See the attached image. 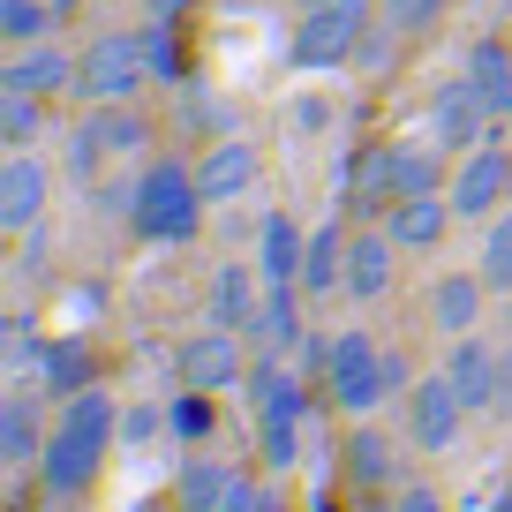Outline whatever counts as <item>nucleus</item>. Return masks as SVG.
<instances>
[{"label": "nucleus", "mask_w": 512, "mask_h": 512, "mask_svg": "<svg viewBox=\"0 0 512 512\" xmlns=\"http://www.w3.org/2000/svg\"><path fill=\"white\" fill-rule=\"evenodd\" d=\"M113 445H121V407H113L106 384L61 400L53 437H46V452H38V490H46L53 505H76V497L98 482V467H106Z\"/></svg>", "instance_id": "1"}, {"label": "nucleus", "mask_w": 512, "mask_h": 512, "mask_svg": "<svg viewBox=\"0 0 512 512\" xmlns=\"http://www.w3.org/2000/svg\"><path fill=\"white\" fill-rule=\"evenodd\" d=\"M204 211H211V196H204V181H196L189 159H151L144 174H136L128 234H136V241H159V249H181V241H196Z\"/></svg>", "instance_id": "2"}, {"label": "nucleus", "mask_w": 512, "mask_h": 512, "mask_svg": "<svg viewBox=\"0 0 512 512\" xmlns=\"http://www.w3.org/2000/svg\"><path fill=\"white\" fill-rule=\"evenodd\" d=\"M249 407H256V437H264V467L272 475H287V467H302V422H309V392H302V369H294V354H264V362L249 369Z\"/></svg>", "instance_id": "3"}, {"label": "nucleus", "mask_w": 512, "mask_h": 512, "mask_svg": "<svg viewBox=\"0 0 512 512\" xmlns=\"http://www.w3.org/2000/svg\"><path fill=\"white\" fill-rule=\"evenodd\" d=\"M377 23V0H309L302 23L287 38V61L302 76H324V68H347L362 53V31Z\"/></svg>", "instance_id": "4"}, {"label": "nucleus", "mask_w": 512, "mask_h": 512, "mask_svg": "<svg viewBox=\"0 0 512 512\" xmlns=\"http://www.w3.org/2000/svg\"><path fill=\"white\" fill-rule=\"evenodd\" d=\"M144 83H151L144 31H98L91 46L76 53V98L83 106H128Z\"/></svg>", "instance_id": "5"}, {"label": "nucleus", "mask_w": 512, "mask_h": 512, "mask_svg": "<svg viewBox=\"0 0 512 512\" xmlns=\"http://www.w3.org/2000/svg\"><path fill=\"white\" fill-rule=\"evenodd\" d=\"M324 400H332L347 422H369V415L384 407V347L362 332V324L332 332V362H324Z\"/></svg>", "instance_id": "6"}, {"label": "nucleus", "mask_w": 512, "mask_h": 512, "mask_svg": "<svg viewBox=\"0 0 512 512\" xmlns=\"http://www.w3.org/2000/svg\"><path fill=\"white\" fill-rule=\"evenodd\" d=\"M452 211H460L467 226H490L497 211L512 204V144H505V121H497V136H482L475 151H460L452 159Z\"/></svg>", "instance_id": "7"}, {"label": "nucleus", "mask_w": 512, "mask_h": 512, "mask_svg": "<svg viewBox=\"0 0 512 512\" xmlns=\"http://www.w3.org/2000/svg\"><path fill=\"white\" fill-rule=\"evenodd\" d=\"M407 445H422L437 460V452H460V430H467V400H460V384L445 377V369H430V377L407 392Z\"/></svg>", "instance_id": "8"}, {"label": "nucleus", "mask_w": 512, "mask_h": 512, "mask_svg": "<svg viewBox=\"0 0 512 512\" xmlns=\"http://www.w3.org/2000/svg\"><path fill=\"white\" fill-rule=\"evenodd\" d=\"M241 347L249 339L226 332V324H204V332H189L174 347V377L196 384V392H234V384H249V362H241Z\"/></svg>", "instance_id": "9"}, {"label": "nucleus", "mask_w": 512, "mask_h": 512, "mask_svg": "<svg viewBox=\"0 0 512 512\" xmlns=\"http://www.w3.org/2000/svg\"><path fill=\"white\" fill-rule=\"evenodd\" d=\"M422 136H430V144H445V151H475L482 136H497V113L482 106L475 76L437 83V98L422 106Z\"/></svg>", "instance_id": "10"}, {"label": "nucleus", "mask_w": 512, "mask_h": 512, "mask_svg": "<svg viewBox=\"0 0 512 512\" xmlns=\"http://www.w3.org/2000/svg\"><path fill=\"white\" fill-rule=\"evenodd\" d=\"M505 347H512V339H490V332H460V339H445V377L460 384L467 415H497V377H505Z\"/></svg>", "instance_id": "11"}, {"label": "nucleus", "mask_w": 512, "mask_h": 512, "mask_svg": "<svg viewBox=\"0 0 512 512\" xmlns=\"http://www.w3.org/2000/svg\"><path fill=\"white\" fill-rule=\"evenodd\" d=\"M46 196H53V174L38 151H8L0 159V234H31L46 219Z\"/></svg>", "instance_id": "12"}, {"label": "nucleus", "mask_w": 512, "mask_h": 512, "mask_svg": "<svg viewBox=\"0 0 512 512\" xmlns=\"http://www.w3.org/2000/svg\"><path fill=\"white\" fill-rule=\"evenodd\" d=\"M0 91H31V98H61V91H76V53H68L61 38L8 46V61H0Z\"/></svg>", "instance_id": "13"}, {"label": "nucleus", "mask_w": 512, "mask_h": 512, "mask_svg": "<svg viewBox=\"0 0 512 512\" xmlns=\"http://www.w3.org/2000/svg\"><path fill=\"white\" fill-rule=\"evenodd\" d=\"M46 437H53V422L38 415V384H8V392H0V467H8V475L38 467Z\"/></svg>", "instance_id": "14"}, {"label": "nucleus", "mask_w": 512, "mask_h": 512, "mask_svg": "<svg viewBox=\"0 0 512 512\" xmlns=\"http://www.w3.org/2000/svg\"><path fill=\"white\" fill-rule=\"evenodd\" d=\"M400 241H392V226H354V249H347V302H384L392 294V279H400Z\"/></svg>", "instance_id": "15"}, {"label": "nucleus", "mask_w": 512, "mask_h": 512, "mask_svg": "<svg viewBox=\"0 0 512 512\" xmlns=\"http://www.w3.org/2000/svg\"><path fill=\"white\" fill-rule=\"evenodd\" d=\"M76 136H83V144H91L106 166L144 159V151H151V121H144V106H136V98H128V106H83Z\"/></svg>", "instance_id": "16"}, {"label": "nucleus", "mask_w": 512, "mask_h": 512, "mask_svg": "<svg viewBox=\"0 0 512 512\" xmlns=\"http://www.w3.org/2000/svg\"><path fill=\"white\" fill-rule=\"evenodd\" d=\"M256 317H264V272H256V256H249V264L234 256V264L211 272V324L256 339Z\"/></svg>", "instance_id": "17"}, {"label": "nucleus", "mask_w": 512, "mask_h": 512, "mask_svg": "<svg viewBox=\"0 0 512 512\" xmlns=\"http://www.w3.org/2000/svg\"><path fill=\"white\" fill-rule=\"evenodd\" d=\"M339 467H347L354 490H392L400 482V437H384L377 422H354L339 437Z\"/></svg>", "instance_id": "18"}, {"label": "nucleus", "mask_w": 512, "mask_h": 512, "mask_svg": "<svg viewBox=\"0 0 512 512\" xmlns=\"http://www.w3.org/2000/svg\"><path fill=\"white\" fill-rule=\"evenodd\" d=\"M256 144L249 136H219V144H204V159H196V181H204L211 204H241V196L256 189Z\"/></svg>", "instance_id": "19"}, {"label": "nucleus", "mask_w": 512, "mask_h": 512, "mask_svg": "<svg viewBox=\"0 0 512 512\" xmlns=\"http://www.w3.org/2000/svg\"><path fill=\"white\" fill-rule=\"evenodd\" d=\"M347 174H354L347 204L362 211V226H384V219H392V204H400V144H369Z\"/></svg>", "instance_id": "20"}, {"label": "nucleus", "mask_w": 512, "mask_h": 512, "mask_svg": "<svg viewBox=\"0 0 512 512\" xmlns=\"http://www.w3.org/2000/svg\"><path fill=\"white\" fill-rule=\"evenodd\" d=\"M347 249H354L347 219L309 226V249H302V294H309V302H324V294H347Z\"/></svg>", "instance_id": "21"}, {"label": "nucleus", "mask_w": 512, "mask_h": 512, "mask_svg": "<svg viewBox=\"0 0 512 512\" xmlns=\"http://www.w3.org/2000/svg\"><path fill=\"white\" fill-rule=\"evenodd\" d=\"M482 309H490V287L482 272H445L430 287V332L460 339V332H482Z\"/></svg>", "instance_id": "22"}, {"label": "nucleus", "mask_w": 512, "mask_h": 512, "mask_svg": "<svg viewBox=\"0 0 512 512\" xmlns=\"http://www.w3.org/2000/svg\"><path fill=\"white\" fill-rule=\"evenodd\" d=\"M302 249H309L302 226L287 211H264V226H256V272H264V287H302Z\"/></svg>", "instance_id": "23"}, {"label": "nucleus", "mask_w": 512, "mask_h": 512, "mask_svg": "<svg viewBox=\"0 0 512 512\" xmlns=\"http://www.w3.org/2000/svg\"><path fill=\"white\" fill-rule=\"evenodd\" d=\"M234 482H241V467L234 460H219V452H189V460H181V482H174V505L181 512H219L226 497H234Z\"/></svg>", "instance_id": "24"}, {"label": "nucleus", "mask_w": 512, "mask_h": 512, "mask_svg": "<svg viewBox=\"0 0 512 512\" xmlns=\"http://www.w3.org/2000/svg\"><path fill=\"white\" fill-rule=\"evenodd\" d=\"M460 219V211H452V196H407V204H392V241H400L407 256H430L437 241H445V226Z\"/></svg>", "instance_id": "25"}, {"label": "nucleus", "mask_w": 512, "mask_h": 512, "mask_svg": "<svg viewBox=\"0 0 512 512\" xmlns=\"http://www.w3.org/2000/svg\"><path fill=\"white\" fill-rule=\"evenodd\" d=\"M38 384H46V400H53V407L76 400V392H91V384H98V347H91L83 332L53 339V347H46V377H38Z\"/></svg>", "instance_id": "26"}, {"label": "nucleus", "mask_w": 512, "mask_h": 512, "mask_svg": "<svg viewBox=\"0 0 512 512\" xmlns=\"http://www.w3.org/2000/svg\"><path fill=\"white\" fill-rule=\"evenodd\" d=\"M467 76H475L482 106H490L497 121H512V46H505V38H475V53H467Z\"/></svg>", "instance_id": "27"}, {"label": "nucleus", "mask_w": 512, "mask_h": 512, "mask_svg": "<svg viewBox=\"0 0 512 512\" xmlns=\"http://www.w3.org/2000/svg\"><path fill=\"white\" fill-rule=\"evenodd\" d=\"M302 287H264V317H256V347L264 354H294L302 347Z\"/></svg>", "instance_id": "28"}, {"label": "nucleus", "mask_w": 512, "mask_h": 512, "mask_svg": "<svg viewBox=\"0 0 512 512\" xmlns=\"http://www.w3.org/2000/svg\"><path fill=\"white\" fill-rule=\"evenodd\" d=\"M136 31H144V61H151V83L181 91V83H189V46H181V16H151V23H136Z\"/></svg>", "instance_id": "29"}, {"label": "nucleus", "mask_w": 512, "mask_h": 512, "mask_svg": "<svg viewBox=\"0 0 512 512\" xmlns=\"http://www.w3.org/2000/svg\"><path fill=\"white\" fill-rule=\"evenodd\" d=\"M219 392H196V384H181L174 400H166V430H174V445H189V452H204L211 437H219Z\"/></svg>", "instance_id": "30"}, {"label": "nucleus", "mask_w": 512, "mask_h": 512, "mask_svg": "<svg viewBox=\"0 0 512 512\" xmlns=\"http://www.w3.org/2000/svg\"><path fill=\"white\" fill-rule=\"evenodd\" d=\"M475 272L490 294H512V204L497 211L490 226H482V249H475Z\"/></svg>", "instance_id": "31"}, {"label": "nucleus", "mask_w": 512, "mask_h": 512, "mask_svg": "<svg viewBox=\"0 0 512 512\" xmlns=\"http://www.w3.org/2000/svg\"><path fill=\"white\" fill-rule=\"evenodd\" d=\"M38 136H46V98L0 91V144H8V151H31Z\"/></svg>", "instance_id": "32"}, {"label": "nucleus", "mask_w": 512, "mask_h": 512, "mask_svg": "<svg viewBox=\"0 0 512 512\" xmlns=\"http://www.w3.org/2000/svg\"><path fill=\"white\" fill-rule=\"evenodd\" d=\"M53 23H61L53 0H0V38L8 46H38V38H53Z\"/></svg>", "instance_id": "33"}, {"label": "nucleus", "mask_w": 512, "mask_h": 512, "mask_svg": "<svg viewBox=\"0 0 512 512\" xmlns=\"http://www.w3.org/2000/svg\"><path fill=\"white\" fill-rule=\"evenodd\" d=\"M181 128H189V136H204V144H219V136H241L234 113H226L219 98L204 91V83H181Z\"/></svg>", "instance_id": "34"}, {"label": "nucleus", "mask_w": 512, "mask_h": 512, "mask_svg": "<svg viewBox=\"0 0 512 512\" xmlns=\"http://www.w3.org/2000/svg\"><path fill=\"white\" fill-rule=\"evenodd\" d=\"M159 437H174V430H166V407H151V400L121 407V452H151Z\"/></svg>", "instance_id": "35"}, {"label": "nucleus", "mask_w": 512, "mask_h": 512, "mask_svg": "<svg viewBox=\"0 0 512 512\" xmlns=\"http://www.w3.org/2000/svg\"><path fill=\"white\" fill-rule=\"evenodd\" d=\"M445 16V0H377V23H392V31H430V23Z\"/></svg>", "instance_id": "36"}, {"label": "nucleus", "mask_w": 512, "mask_h": 512, "mask_svg": "<svg viewBox=\"0 0 512 512\" xmlns=\"http://www.w3.org/2000/svg\"><path fill=\"white\" fill-rule=\"evenodd\" d=\"M400 38H407V31H392V23H369V31H362V53H354V61H362V76H384V68L400 61Z\"/></svg>", "instance_id": "37"}, {"label": "nucleus", "mask_w": 512, "mask_h": 512, "mask_svg": "<svg viewBox=\"0 0 512 512\" xmlns=\"http://www.w3.org/2000/svg\"><path fill=\"white\" fill-rule=\"evenodd\" d=\"M392 512H452V497L437 490V482H400V490H392Z\"/></svg>", "instance_id": "38"}, {"label": "nucleus", "mask_w": 512, "mask_h": 512, "mask_svg": "<svg viewBox=\"0 0 512 512\" xmlns=\"http://www.w3.org/2000/svg\"><path fill=\"white\" fill-rule=\"evenodd\" d=\"M415 354H400V347H384V400H407L415 392Z\"/></svg>", "instance_id": "39"}, {"label": "nucleus", "mask_w": 512, "mask_h": 512, "mask_svg": "<svg viewBox=\"0 0 512 512\" xmlns=\"http://www.w3.org/2000/svg\"><path fill=\"white\" fill-rule=\"evenodd\" d=\"M294 128H302V136H317V128H324V98H302V106H294Z\"/></svg>", "instance_id": "40"}, {"label": "nucleus", "mask_w": 512, "mask_h": 512, "mask_svg": "<svg viewBox=\"0 0 512 512\" xmlns=\"http://www.w3.org/2000/svg\"><path fill=\"white\" fill-rule=\"evenodd\" d=\"M249 512H287V497L272 490V482H256V497H249Z\"/></svg>", "instance_id": "41"}, {"label": "nucleus", "mask_w": 512, "mask_h": 512, "mask_svg": "<svg viewBox=\"0 0 512 512\" xmlns=\"http://www.w3.org/2000/svg\"><path fill=\"white\" fill-rule=\"evenodd\" d=\"M249 497H256V482H249V475H241V482H234V497H226V505H219V512H249Z\"/></svg>", "instance_id": "42"}, {"label": "nucleus", "mask_w": 512, "mask_h": 512, "mask_svg": "<svg viewBox=\"0 0 512 512\" xmlns=\"http://www.w3.org/2000/svg\"><path fill=\"white\" fill-rule=\"evenodd\" d=\"M196 0H144V16H189Z\"/></svg>", "instance_id": "43"}, {"label": "nucleus", "mask_w": 512, "mask_h": 512, "mask_svg": "<svg viewBox=\"0 0 512 512\" xmlns=\"http://www.w3.org/2000/svg\"><path fill=\"white\" fill-rule=\"evenodd\" d=\"M512 407V347H505V377H497V415Z\"/></svg>", "instance_id": "44"}, {"label": "nucleus", "mask_w": 512, "mask_h": 512, "mask_svg": "<svg viewBox=\"0 0 512 512\" xmlns=\"http://www.w3.org/2000/svg\"><path fill=\"white\" fill-rule=\"evenodd\" d=\"M482 512H512V482H497V497H490Z\"/></svg>", "instance_id": "45"}, {"label": "nucleus", "mask_w": 512, "mask_h": 512, "mask_svg": "<svg viewBox=\"0 0 512 512\" xmlns=\"http://www.w3.org/2000/svg\"><path fill=\"white\" fill-rule=\"evenodd\" d=\"M505 339H512V294H505Z\"/></svg>", "instance_id": "46"}, {"label": "nucleus", "mask_w": 512, "mask_h": 512, "mask_svg": "<svg viewBox=\"0 0 512 512\" xmlns=\"http://www.w3.org/2000/svg\"><path fill=\"white\" fill-rule=\"evenodd\" d=\"M53 8H61V16H68V8H76V0H53Z\"/></svg>", "instance_id": "47"}, {"label": "nucleus", "mask_w": 512, "mask_h": 512, "mask_svg": "<svg viewBox=\"0 0 512 512\" xmlns=\"http://www.w3.org/2000/svg\"><path fill=\"white\" fill-rule=\"evenodd\" d=\"M505 136H512V121H505Z\"/></svg>", "instance_id": "48"}, {"label": "nucleus", "mask_w": 512, "mask_h": 512, "mask_svg": "<svg viewBox=\"0 0 512 512\" xmlns=\"http://www.w3.org/2000/svg\"><path fill=\"white\" fill-rule=\"evenodd\" d=\"M174 512H181V505H174Z\"/></svg>", "instance_id": "49"}]
</instances>
